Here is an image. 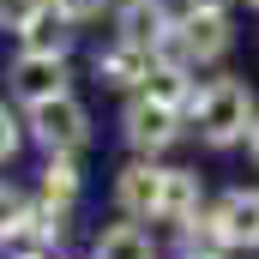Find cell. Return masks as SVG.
<instances>
[{
	"label": "cell",
	"mask_w": 259,
	"mask_h": 259,
	"mask_svg": "<svg viewBox=\"0 0 259 259\" xmlns=\"http://www.w3.org/2000/svg\"><path fill=\"white\" fill-rule=\"evenodd\" d=\"M193 121H199V133H205L211 145H235L241 133L253 127V97H247V84L217 78L211 91H199L193 97Z\"/></svg>",
	"instance_id": "obj_1"
},
{
	"label": "cell",
	"mask_w": 259,
	"mask_h": 259,
	"mask_svg": "<svg viewBox=\"0 0 259 259\" xmlns=\"http://www.w3.org/2000/svg\"><path fill=\"white\" fill-rule=\"evenodd\" d=\"M84 127H91V121H84V109H78L66 91L49 97V103H30V133H36L49 151H78V145H84Z\"/></svg>",
	"instance_id": "obj_2"
},
{
	"label": "cell",
	"mask_w": 259,
	"mask_h": 259,
	"mask_svg": "<svg viewBox=\"0 0 259 259\" xmlns=\"http://www.w3.org/2000/svg\"><path fill=\"white\" fill-rule=\"evenodd\" d=\"M175 36H181V55L187 61H217L229 49V18H223V6H193L175 24Z\"/></svg>",
	"instance_id": "obj_3"
},
{
	"label": "cell",
	"mask_w": 259,
	"mask_h": 259,
	"mask_svg": "<svg viewBox=\"0 0 259 259\" xmlns=\"http://www.w3.org/2000/svg\"><path fill=\"white\" fill-rule=\"evenodd\" d=\"M12 91H18L24 103L61 97V91H66V61H61V55H42V49H24L18 66H12Z\"/></svg>",
	"instance_id": "obj_4"
},
{
	"label": "cell",
	"mask_w": 259,
	"mask_h": 259,
	"mask_svg": "<svg viewBox=\"0 0 259 259\" xmlns=\"http://www.w3.org/2000/svg\"><path fill=\"white\" fill-rule=\"evenodd\" d=\"M175 115H181V109H169V103H157V97H139L127 109V145L133 151H163V145L175 139Z\"/></svg>",
	"instance_id": "obj_5"
},
{
	"label": "cell",
	"mask_w": 259,
	"mask_h": 259,
	"mask_svg": "<svg viewBox=\"0 0 259 259\" xmlns=\"http://www.w3.org/2000/svg\"><path fill=\"white\" fill-rule=\"evenodd\" d=\"M163 193H169V169L139 163L121 175V211L127 217H163Z\"/></svg>",
	"instance_id": "obj_6"
},
{
	"label": "cell",
	"mask_w": 259,
	"mask_h": 259,
	"mask_svg": "<svg viewBox=\"0 0 259 259\" xmlns=\"http://www.w3.org/2000/svg\"><path fill=\"white\" fill-rule=\"evenodd\" d=\"M217 235L229 247H259V193H229L217 205Z\"/></svg>",
	"instance_id": "obj_7"
},
{
	"label": "cell",
	"mask_w": 259,
	"mask_h": 259,
	"mask_svg": "<svg viewBox=\"0 0 259 259\" xmlns=\"http://www.w3.org/2000/svg\"><path fill=\"white\" fill-rule=\"evenodd\" d=\"M169 36V12L157 6V0H133V6H121V42H133V49H157Z\"/></svg>",
	"instance_id": "obj_8"
},
{
	"label": "cell",
	"mask_w": 259,
	"mask_h": 259,
	"mask_svg": "<svg viewBox=\"0 0 259 259\" xmlns=\"http://www.w3.org/2000/svg\"><path fill=\"white\" fill-rule=\"evenodd\" d=\"M97 259H157V241L139 223H115L97 235Z\"/></svg>",
	"instance_id": "obj_9"
},
{
	"label": "cell",
	"mask_w": 259,
	"mask_h": 259,
	"mask_svg": "<svg viewBox=\"0 0 259 259\" xmlns=\"http://www.w3.org/2000/svg\"><path fill=\"white\" fill-rule=\"evenodd\" d=\"M66 24H72V12H61V6H42V12H36V18L24 24V49H42V55H61V49H66V36H72Z\"/></svg>",
	"instance_id": "obj_10"
},
{
	"label": "cell",
	"mask_w": 259,
	"mask_h": 259,
	"mask_svg": "<svg viewBox=\"0 0 259 259\" xmlns=\"http://www.w3.org/2000/svg\"><path fill=\"white\" fill-rule=\"evenodd\" d=\"M145 72H151V61H145V49H133V42L97 55V78H103V84H133V78H145Z\"/></svg>",
	"instance_id": "obj_11"
},
{
	"label": "cell",
	"mask_w": 259,
	"mask_h": 259,
	"mask_svg": "<svg viewBox=\"0 0 259 259\" xmlns=\"http://www.w3.org/2000/svg\"><path fill=\"white\" fill-rule=\"evenodd\" d=\"M145 97H157V103L181 109V103H187V72H181V61L151 66V72H145Z\"/></svg>",
	"instance_id": "obj_12"
},
{
	"label": "cell",
	"mask_w": 259,
	"mask_h": 259,
	"mask_svg": "<svg viewBox=\"0 0 259 259\" xmlns=\"http://www.w3.org/2000/svg\"><path fill=\"white\" fill-rule=\"evenodd\" d=\"M199 211V181L187 175V169H169V193H163V217H193Z\"/></svg>",
	"instance_id": "obj_13"
},
{
	"label": "cell",
	"mask_w": 259,
	"mask_h": 259,
	"mask_svg": "<svg viewBox=\"0 0 259 259\" xmlns=\"http://www.w3.org/2000/svg\"><path fill=\"white\" fill-rule=\"evenodd\" d=\"M42 193H49V205H55V211H66V205H72V193H78V175H72L66 151H55V163H49V181H42Z\"/></svg>",
	"instance_id": "obj_14"
},
{
	"label": "cell",
	"mask_w": 259,
	"mask_h": 259,
	"mask_svg": "<svg viewBox=\"0 0 259 259\" xmlns=\"http://www.w3.org/2000/svg\"><path fill=\"white\" fill-rule=\"evenodd\" d=\"M30 217V205H24V193H12V187H0V235H12L18 223Z\"/></svg>",
	"instance_id": "obj_15"
},
{
	"label": "cell",
	"mask_w": 259,
	"mask_h": 259,
	"mask_svg": "<svg viewBox=\"0 0 259 259\" xmlns=\"http://www.w3.org/2000/svg\"><path fill=\"white\" fill-rule=\"evenodd\" d=\"M49 0H0V24H12V30H24L36 12H42Z\"/></svg>",
	"instance_id": "obj_16"
},
{
	"label": "cell",
	"mask_w": 259,
	"mask_h": 259,
	"mask_svg": "<svg viewBox=\"0 0 259 259\" xmlns=\"http://www.w3.org/2000/svg\"><path fill=\"white\" fill-rule=\"evenodd\" d=\"M12 151H18V121H12V115L0 109V163H6Z\"/></svg>",
	"instance_id": "obj_17"
},
{
	"label": "cell",
	"mask_w": 259,
	"mask_h": 259,
	"mask_svg": "<svg viewBox=\"0 0 259 259\" xmlns=\"http://www.w3.org/2000/svg\"><path fill=\"white\" fill-rule=\"evenodd\" d=\"M61 12H72V18H91V12H103V0H55Z\"/></svg>",
	"instance_id": "obj_18"
},
{
	"label": "cell",
	"mask_w": 259,
	"mask_h": 259,
	"mask_svg": "<svg viewBox=\"0 0 259 259\" xmlns=\"http://www.w3.org/2000/svg\"><path fill=\"white\" fill-rule=\"evenodd\" d=\"M247 145H253V157H259V115H253V127H247Z\"/></svg>",
	"instance_id": "obj_19"
},
{
	"label": "cell",
	"mask_w": 259,
	"mask_h": 259,
	"mask_svg": "<svg viewBox=\"0 0 259 259\" xmlns=\"http://www.w3.org/2000/svg\"><path fill=\"white\" fill-rule=\"evenodd\" d=\"M253 6H259V0H253Z\"/></svg>",
	"instance_id": "obj_20"
}]
</instances>
